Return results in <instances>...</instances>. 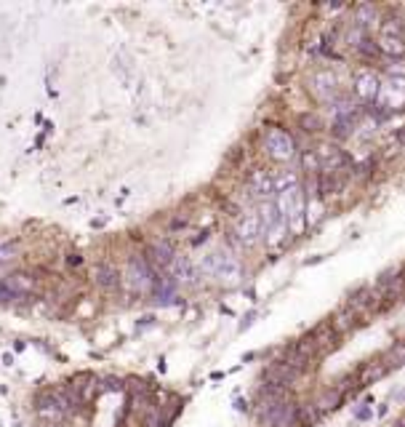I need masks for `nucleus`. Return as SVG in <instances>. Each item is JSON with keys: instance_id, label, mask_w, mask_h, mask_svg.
Masks as SVG:
<instances>
[{"instance_id": "nucleus-3", "label": "nucleus", "mask_w": 405, "mask_h": 427, "mask_svg": "<svg viewBox=\"0 0 405 427\" xmlns=\"http://www.w3.org/2000/svg\"><path fill=\"white\" fill-rule=\"evenodd\" d=\"M379 107V118H387L392 112H400L405 107V78H384L379 83V94H376V102Z\"/></svg>"}, {"instance_id": "nucleus-1", "label": "nucleus", "mask_w": 405, "mask_h": 427, "mask_svg": "<svg viewBox=\"0 0 405 427\" xmlns=\"http://www.w3.org/2000/svg\"><path fill=\"white\" fill-rule=\"evenodd\" d=\"M274 206L280 211V217L286 219L288 230L301 232V227H304V214H307V196H304V190H301L298 184L288 187V190H280Z\"/></svg>"}, {"instance_id": "nucleus-5", "label": "nucleus", "mask_w": 405, "mask_h": 427, "mask_svg": "<svg viewBox=\"0 0 405 427\" xmlns=\"http://www.w3.org/2000/svg\"><path fill=\"white\" fill-rule=\"evenodd\" d=\"M376 49L382 51L384 56H389V59H403L405 56V35H403L400 22H387V25L382 27V35H379Z\"/></svg>"}, {"instance_id": "nucleus-8", "label": "nucleus", "mask_w": 405, "mask_h": 427, "mask_svg": "<svg viewBox=\"0 0 405 427\" xmlns=\"http://www.w3.org/2000/svg\"><path fill=\"white\" fill-rule=\"evenodd\" d=\"M312 94L315 99L331 104L334 99H339V78L331 70H320L318 75H312Z\"/></svg>"}, {"instance_id": "nucleus-2", "label": "nucleus", "mask_w": 405, "mask_h": 427, "mask_svg": "<svg viewBox=\"0 0 405 427\" xmlns=\"http://www.w3.org/2000/svg\"><path fill=\"white\" fill-rule=\"evenodd\" d=\"M200 272L202 275H211V278H216V281L224 283V286H235V283H240V278H243V267H240V262L229 254V251H214V254H208L200 262Z\"/></svg>"}, {"instance_id": "nucleus-6", "label": "nucleus", "mask_w": 405, "mask_h": 427, "mask_svg": "<svg viewBox=\"0 0 405 427\" xmlns=\"http://www.w3.org/2000/svg\"><path fill=\"white\" fill-rule=\"evenodd\" d=\"M126 281H128V286H131L133 291L147 294L152 291V286H155V272L150 270L147 259H131L128 270H126Z\"/></svg>"}, {"instance_id": "nucleus-10", "label": "nucleus", "mask_w": 405, "mask_h": 427, "mask_svg": "<svg viewBox=\"0 0 405 427\" xmlns=\"http://www.w3.org/2000/svg\"><path fill=\"white\" fill-rule=\"evenodd\" d=\"M248 187L253 190V196H259V198H270L274 193V190H272V176H270L267 171H262V169H256L253 174H250Z\"/></svg>"}, {"instance_id": "nucleus-12", "label": "nucleus", "mask_w": 405, "mask_h": 427, "mask_svg": "<svg viewBox=\"0 0 405 427\" xmlns=\"http://www.w3.org/2000/svg\"><path fill=\"white\" fill-rule=\"evenodd\" d=\"M3 283L11 289L13 296H16V294H30L32 291V286H35V281H32L30 275H24V272H16V275H11L8 281H3Z\"/></svg>"}, {"instance_id": "nucleus-7", "label": "nucleus", "mask_w": 405, "mask_h": 427, "mask_svg": "<svg viewBox=\"0 0 405 427\" xmlns=\"http://www.w3.org/2000/svg\"><path fill=\"white\" fill-rule=\"evenodd\" d=\"M235 235L243 246H256L262 238V219H259V211H246L235 224Z\"/></svg>"}, {"instance_id": "nucleus-16", "label": "nucleus", "mask_w": 405, "mask_h": 427, "mask_svg": "<svg viewBox=\"0 0 405 427\" xmlns=\"http://www.w3.org/2000/svg\"><path fill=\"white\" fill-rule=\"evenodd\" d=\"M387 363H389V366H403L405 363V342H397L392 350H389Z\"/></svg>"}, {"instance_id": "nucleus-14", "label": "nucleus", "mask_w": 405, "mask_h": 427, "mask_svg": "<svg viewBox=\"0 0 405 427\" xmlns=\"http://www.w3.org/2000/svg\"><path fill=\"white\" fill-rule=\"evenodd\" d=\"M294 184H298V179H296V174H294V171H283V174L272 176V190H274V193L288 190V187H294Z\"/></svg>"}, {"instance_id": "nucleus-19", "label": "nucleus", "mask_w": 405, "mask_h": 427, "mask_svg": "<svg viewBox=\"0 0 405 427\" xmlns=\"http://www.w3.org/2000/svg\"><path fill=\"white\" fill-rule=\"evenodd\" d=\"M40 427H61V425H40Z\"/></svg>"}, {"instance_id": "nucleus-11", "label": "nucleus", "mask_w": 405, "mask_h": 427, "mask_svg": "<svg viewBox=\"0 0 405 427\" xmlns=\"http://www.w3.org/2000/svg\"><path fill=\"white\" fill-rule=\"evenodd\" d=\"M174 246L163 241V243H155L152 246V251H150V259H152V265L160 270H168L171 267V262H174Z\"/></svg>"}, {"instance_id": "nucleus-17", "label": "nucleus", "mask_w": 405, "mask_h": 427, "mask_svg": "<svg viewBox=\"0 0 405 427\" xmlns=\"http://www.w3.org/2000/svg\"><path fill=\"white\" fill-rule=\"evenodd\" d=\"M13 254H16V246L0 243V267H3V265H8V262L13 259Z\"/></svg>"}, {"instance_id": "nucleus-13", "label": "nucleus", "mask_w": 405, "mask_h": 427, "mask_svg": "<svg viewBox=\"0 0 405 427\" xmlns=\"http://www.w3.org/2000/svg\"><path fill=\"white\" fill-rule=\"evenodd\" d=\"M355 22H358V30H363V35H365V30L376 22V8H373V6H360Z\"/></svg>"}, {"instance_id": "nucleus-4", "label": "nucleus", "mask_w": 405, "mask_h": 427, "mask_svg": "<svg viewBox=\"0 0 405 427\" xmlns=\"http://www.w3.org/2000/svg\"><path fill=\"white\" fill-rule=\"evenodd\" d=\"M264 150H267V155L277 163H288V160L296 155V142H294V136L283 131V128H267V134H264Z\"/></svg>"}, {"instance_id": "nucleus-9", "label": "nucleus", "mask_w": 405, "mask_h": 427, "mask_svg": "<svg viewBox=\"0 0 405 427\" xmlns=\"http://www.w3.org/2000/svg\"><path fill=\"white\" fill-rule=\"evenodd\" d=\"M379 83H382V78L373 73V70H360V73L355 75V97H358L360 104H373V102H376Z\"/></svg>"}, {"instance_id": "nucleus-15", "label": "nucleus", "mask_w": 405, "mask_h": 427, "mask_svg": "<svg viewBox=\"0 0 405 427\" xmlns=\"http://www.w3.org/2000/svg\"><path fill=\"white\" fill-rule=\"evenodd\" d=\"M96 281L102 283L104 289H109L112 283L118 281V272H115L112 267H107V265H102V267H96Z\"/></svg>"}, {"instance_id": "nucleus-18", "label": "nucleus", "mask_w": 405, "mask_h": 427, "mask_svg": "<svg viewBox=\"0 0 405 427\" xmlns=\"http://www.w3.org/2000/svg\"><path fill=\"white\" fill-rule=\"evenodd\" d=\"M8 299H13V291L8 289V286H6V283L0 281V305H6Z\"/></svg>"}]
</instances>
